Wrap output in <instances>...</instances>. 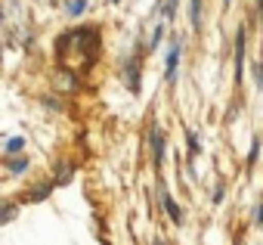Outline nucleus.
<instances>
[{
  "instance_id": "f257e3e1",
  "label": "nucleus",
  "mask_w": 263,
  "mask_h": 245,
  "mask_svg": "<svg viewBox=\"0 0 263 245\" xmlns=\"http://www.w3.org/2000/svg\"><path fill=\"white\" fill-rule=\"evenodd\" d=\"M177 62H180V47L174 44V53H171V59H167V81L177 78Z\"/></svg>"
},
{
  "instance_id": "f03ea898",
  "label": "nucleus",
  "mask_w": 263,
  "mask_h": 245,
  "mask_svg": "<svg viewBox=\"0 0 263 245\" xmlns=\"http://www.w3.org/2000/svg\"><path fill=\"white\" fill-rule=\"evenodd\" d=\"M152 143H155V162H161V149H164V143H161V134H158V131H152Z\"/></svg>"
},
{
  "instance_id": "7ed1b4c3",
  "label": "nucleus",
  "mask_w": 263,
  "mask_h": 245,
  "mask_svg": "<svg viewBox=\"0 0 263 245\" xmlns=\"http://www.w3.org/2000/svg\"><path fill=\"white\" fill-rule=\"evenodd\" d=\"M164 208H167V214H171L174 220H180V208H177V202H174V199H164Z\"/></svg>"
},
{
  "instance_id": "20e7f679",
  "label": "nucleus",
  "mask_w": 263,
  "mask_h": 245,
  "mask_svg": "<svg viewBox=\"0 0 263 245\" xmlns=\"http://www.w3.org/2000/svg\"><path fill=\"white\" fill-rule=\"evenodd\" d=\"M68 13H84V0H71V4H68Z\"/></svg>"
},
{
  "instance_id": "39448f33",
  "label": "nucleus",
  "mask_w": 263,
  "mask_h": 245,
  "mask_svg": "<svg viewBox=\"0 0 263 245\" xmlns=\"http://www.w3.org/2000/svg\"><path fill=\"white\" fill-rule=\"evenodd\" d=\"M198 16H201V0H192V22L198 25Z\"/></svg>"
},
{
  "instance_id": "423d86ee",
  "label": "nucleus",
  "mask_w": 263,
  "mask_h": 245,
  "mask_svg": "<svg viewBox=\"0 0 263 245\" xmlns=\"http://www.w3.org/2000/svg\"><path fill=\"white\" fill-rule=\"evenodd\" d=\"M22 146H25V143H22V140H10V149H7V152H19V149H22Z\"/></svg>"
}]
</instances>
